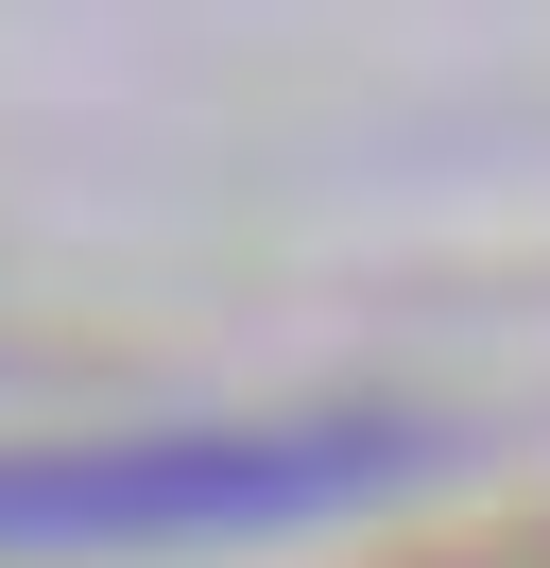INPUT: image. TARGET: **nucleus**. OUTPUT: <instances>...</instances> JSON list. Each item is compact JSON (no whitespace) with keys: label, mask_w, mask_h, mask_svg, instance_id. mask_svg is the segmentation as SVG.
<instances>
[{"label":"nucleus","mask_w":550,"mask_h":568,"mask_svg":"<svg viewBox=\"0 0 550 568\" xmlns=\"http://www.w3.org/2000/svg\"><path fill=\"white\" fill-rule=\"evenodd\" d=\"M430 430L378 396H293V414H172V430H69L0 448V551H206V534H293L344 499L412 483Z\"/></svg>","instance_id":"nucleus-1"}]
</instances>
